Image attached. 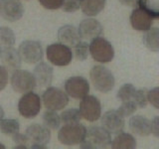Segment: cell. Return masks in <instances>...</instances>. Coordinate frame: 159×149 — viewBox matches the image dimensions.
Returning a JSON list of instances; mask_svg holds the SVG:
<instances>
[{
  "instance_id": "cell-1",
  "label": "cell",
  "mask_w": 159,
  "mask_h": 149,
  "mask_svg": "<svg viewBox=\"0 0 159 149\" xmlns=\"http://www.w3.org/2000/svg\"><path fill=\"white\" fill-rule=\"evenodd\" d=\"M89 78L93 88L99 93H107L111 92L116 84L113 74L104 66H94L89 72Z\"/></svg>"
},
{
  "instance_id": "cell-2",
  "label": "cell",
  "mask_w": 159,
  "mask_h": 149,
  "mask_svg": "<svg viewBox=\"0 0 159 149\" xmlns=\"http://www.w3.org/2000/svg\"><path fill=\"white\" fill-rule=\"evenodd\" d=\"M111 143V133L102 126L87 128L86 138L81 143L82 148H107Z\"/></svg>"
},
{
  "instance_id": "cell-3",
  "label": "cell",
  "mask_w": 159,
  "mask_h": 149,
  "mask_svg": "<svg viewBox=\"0 0 159 149\" xmlns=\"http://www.w3.org/2000/svg\"><path fill=\"white\" fill-rule=\"evenodd\" d=\"M87 128L84 125L78 123L65 124L63 127L60 128L58 132V139L64 145L73 146L81 144L84 139L86 138Z\"/></svg>"
},
{
  "instance_id": "cell-4",
  "label": "cell",
  "mask_w": 159,
  "mask_h": 149,
  "mask_svg": "<svg viewBox=\"0 0 159 149\" xmlns=\"http://www.w3.org/2000/svg\"><path fill=\"white\" fill-rule=\"evenodd\" d=\"M89 50L93 59L98 63H109L114 58L113 46L107 39L101 36L91 40V43L89 45Z\"/></svg>"
},
{
  "instance_id": "cell-5",
  "label": "cell",
  "mask_w": 159,
  "mask_h": 149,
  "mask_svg": "<svg viewBox=\"0 0 159 149\" xmlns=\"http://www.w3.org/2000/svg\"><path fill=\"white\" fill-rule=\"evenodd\" d=\"M44 106L49 111H62L68 106L69 96L66 92L55 87H48L42 94Z\"/></svg>"
},
{
  "instance_id": "cell-6",
  "label": "cell",
  "mask_w": 159,
  "mask_h": 149,
  "mask_svg": "<svg viewBox=\"0 0 159 149\" xmlns=\"http://www.w3.org/2000/svg\"><path fill=\"white\" fill-rule=\"evenodd\" d=\"M46 55L48 61L57 67H66L73 60L72 50L62 43L49 45L46 50Z\"/></svg>"
},
{
  "instance_id": "cell-7",
  "label": "cell",
  "mask_w": 159,
  "mask_h": 149,
  "mask_svg": "<svg viewBox=\"0 0 159 149\" xmlns=\"http://www.w3.org/2000/svg\"><path fill=\"white\" fill-rule=\"evenodd\" d=\"M42 108V102L37 93L29 92L24 93L18 102V111L25 118L36 117Z\"/></svg>"
},
{
  "instance_id": "cell-8",
  "label": "cell",
  "mask_w": 159,
  "mask_h": 149,
  "mask_svg": "<svg viewBox=\"0 0 159 149\" xmlns=\"http://www.w3.org/2000/svg\"><path fill=\"white\" fill-rule=\"evenodd\" d=\"M11 86L12 88L18 93H26L33 92L37 84L34 74L26 70H14L11 76Z\"/></svg>"
},
{
  "instance_id": "cell-9",
  "label": "cell",
  "mask_w": 159,
  "mask_h": 149,
  "mask_svg": "<svg viewBox=\"0 0 159 149\" xmlns=\"http://www.w3.org/2000/svg\"><path fill=\"white\" fill-rule=\"evenodd\" d=\"M26 136L29 139L31 148H46L51 139V131L46 126L38 123H33L26 129Z\"/></svg>"
},
{
  "instance_id": "cell-10",
  "label": "cell",
  "mask_w": 159,
  "mask_h": 149,
  "mask_svg": "<svg viewBox=\"0 0 159 149\" xmlns=\"http://www.w3.org/2000/svg\"><path fill=\"white\" fill-rule=\"evenodd\" d=\"M80 112L82 118L89 122L97 121L102 115V104L99 99L94 96H86L80 103Z\"/></svg>"
},
{
  "instance_id": "cell-11",
  "label": "cell",
  "mask_w": 159,
  "mask_h": 149,
  "mask_svg": "<svg viewBox=\"0 0 159 149\" xmlns=\"http://www.w3.org/2000/svg\"><path fill=\"white\" fill-rule=\"evenodd\" d=\"M18 53L22 61L27 64H37L43 59V48L38 41L27 40L20 44Z\"/></svg>"
},
{
  "instance_id": "cell-12",
  "label": "cell",
  "mask_w": 159,
  "mask_h": 149,
  "mask_svg": "<svg viewBox=\"0 0 159 149\" xmlns=\"http://www.w3.org/2000/svg\"><path fill=\"white\" fill-rule=\"evenodd\" d=\"M65 92L74 99H82L89 93V84L84 77H71L65 83Z\"/></svg>"
},
{
  "instance_id": "cell-13",
  "label": "cell",
  "mask_w": 159,
  "mask_h": 149,
  "mask_svg": "<svg viewBox=\"0 0 159 149\" xmlns=\"http://www.w3.org/2000/svg\"><path fill=\"white\" fill-rule=\"evenodd\" d=\"M24 7L20 0H0V15L9 22H16L22 18Z\"/></svg>"
},
{
  "instance_id": "cell-14",
  "label": "cell",
  "mask_w": 159,
  "mask_h": 149,
  "mask_svg": "<svg viewBox=\"0 0 159 149\" xmlns=\"http://www.w3.org/2000/svg\"><path fill=\"white\" fill-rule=\"evenodd\" d=\"M78 32L81 39L91 41L94 38L101 36L103 33V28L101 22L98 21V20L93 18H87L80 23Z\"/></svg>"
},
{
  "instance_id": "cell-15",
  "label": "cell",
  "mask_w": 159,
  "mask_h": 149,
  "mask_svg": "<svg viewBox=\"0 0 159 149\" xmlns=\"http://www.w3.org/2000/svg\"><path fill=\"white\" fill-rule=\"evenodd\" d=\"M102 124L109 133L117 134L124 129V117L117 112L116 109H111L103 113L102 117Z\"/></svg>"
},
{
  "instance_id": "cell-16",
  "label": "cell",
  "mask_w": 159,
  "mask_h": 149,
  "mask_svg": "<svg viewBox=\"0 0 159 149\" xmlns=\"http://www.w3.org/2000/svg\"><path fill=\"white\" fill-rule=\"evenodd\" d=\"M33 74L36 79L37 86L41 88H48L53 81L54 70L47 63L39 62V64L34 69Z\"/></svg>"
},
{
  "instance_id": "cell-17",
  "label": "cell",
  "mask_w": 159,
  "mask_h": 149,
  "mask_svg": "<svg viewBox=\"0 0 159 149\" xmlns=\"http://www.w3.org/2000/svg\"><path fill=\"white\" fill-rule=\"evenodd\" d=\"M130 24L134 30L146 31L153 24L152 17L142 9H134L130 14Z\"/></svg>"
},
{
  "instance_id": "cell-18",
  "label": "cell",
  "mask_w": 159,
  "mask_h": 149,
  "mask_svg": "<svg viewBox=\"0 0 159 149\" xmlns=\"http://www.w3.org/2000/svg\"><path fill=\"white\" fill-rule=\"evenodd\" d=\"M130 131L138 136H148L151 134V121L142 115H134L128 122Z\"/></svg>"
},
{
  "instance_id": "cell-19",
  "label": "cell",
  "mask_w": 159,
  "mask_h": 149,
  "mask_svg": "<svg viewBox=\"0 0 159 149\" xmlns=\"http://www.w3.org/2000/svg\"><path fill=\"white\" fill-rule=\"evenodd\" d=\"M58 40L68 47H74L81 41L78 29L72 25H65L58 30Z\"/></svg>"
},
{
  "instance_id": "cell-20",
  "label": "cell",
  "mask_w": 159,
  "mask_h": 149,
  "mask_svg": "<svg viewBox=\"0 0 159 149\" xmlns=\"http://www.w3.org/2000/svg\"><path fill=\"white\" fill-rule=\"evenodd\" d=\"M2 64L5 68H9L11 70H17L21 67L22 60L20 58L18 50L13 47H5L2 49L1 56Z\"/></svg>"
},
{
  "instance_id": "cell-21",
  "label": "cell",
  "mask_w": 159,
  "mask_h": 149,
  "mask_svg": "<svg viewBox=\"0 0 159 149\" xmlns=\"http://www.w3.org/2000/svg\"><path fill=\"white\" fill-rule=\"evenodd\" d=\"M107 0H80V8L89 17H94L106 7Z\"/></svg>"
},
{
  "instance_id": "cell-22",
  "label": "cell",
  "mask_w": 159,
  "mask_h": 149,
  "mask_svg": "<svg viewBox=\"0 0 159 149\" xmlns=\"http://www.w3.org/2000/svg\"><path fill=\"white\" fill-rule=\"evenodd\" d=\"M111 146L114 149H133L136 148V140L131 134L121 131L111 140Z\"/></svg>"
},
{
  "instance_id": "cell-23",
  "label": "cell",
  "mask_w": 159,
  "mask_h": 149,
  "mask_svg": "<svg viewBox=\"0 0 159 149\" xmlns=\"http://www.w3.org/2000/svg\"><path fill=\"white\" fill-rule=\"evenodd\" d=\"M143 44L145 47L153 52H158L159 50V29L156 27H151L146 30L143 34Z\"/></svg>"
},
{
  "instance_id": "cell-24",
  "label": "cell",
  "mask_w": 159,
  "mask_h": 149,
  "mask_svg": "<svg viewBox=\"0 0 159 149\" xmlns=\"http://www.w3.org/2000/svg\"><path fill=\"white\" fill-rule=\"evenodd\" d=\"M43 124L44 126L49 128L50 130H56L61 125V118L60 115L54 111H45L43 114Z\"/></svg>"
},
{
  "instance_id": "cell-25",
  "label": "cell",
  "mask_w": 159,
  "mask_h": 149,
  "mask_svg": "<svg viewBox=\"0 0 159 149\" xmlns=\"http://www.w3.org/2000/svg\"><path fill=\"white\" fill-rule=\"evenodd\" d=\"M137 5L150 15L153 20L159 18V0H138Z\"/></svg>"
},
{
  "instance_id": "cell-26",
  "label": "cell",
  "mask_w": 159,
  "mask_h": 149,
  "mask_svg": "<svg viewBox=\"0 0 159 149\" xmlns=\"http://www.w3.org/2000/svg\"><path fill=\"white\" fill-rule=\"evenodd\" d=\"M20 130V123L17 119H0V132L6 135H13Z\"/></svg>"
},
{
  "instance_id": "cell-27",
  "label": "cell",
  "mask_w": 159,
  "mask_h": 149,
  "mask_svg": "<svg viewBox=\"0 0 159 149\" xmlns=\"http://www.w3.org/2000/svg\"><path fill=\"white\" fill-rule=\"evenodd\" d=\"M60 118H61V122L64 124H73L81 121L82 115L78 108H69L62 112Z\"/></svg>"
},
{
  "instance_id": "cell-28",
  "label": "cell",
  "mask_w": 159,
  "mask_h": 149,
  "mask_svg": "<svg viewBox=\"0 0 159 149\" xmlns=\"http://www.w3.org/2000/svg\"><path fill=\"white\" fill-rule=\"evenodd\" d=\"M16 38L13 30L9 27H0V46L13 47Z\"/></svg>"
},
{
  "instance_id": "cell-29",
  "label": "cell",
  "mask_w": 159,
  "mask_h": 149,
  "mask_svg": "<svg viewBox=\"0 0 159 149\" xmlns=\"http://www.w3.org/2000/svg\"><path fill=\"white\" fill-rule=\"evenodd\" d=\"M136 88H134L133 84H125L118 89L116 97L120 102H127L132 101L134 93H135Z\"/></svg>"
},
{
  "instance_id": "cell-30",
  "label": "cell",
  "mask_w": 159,
  "mask_h": 149,
  "mask_svg": "<svg viewBox=\"0 0 159 149\" xmlns=\"http://www.w3.org/2000/svg\"><path fill=\"white\" fill-rule=\"evenodd\" d=\"M75 50V58H76L78 61H84L87 60L89 54V45L87 42H83L82 40L80 41L78 44H76L74 46Z\"/></svg>"
},
{
  "instance_id": "cell-31",
  "label": "cell",
  "mask_w": 159,
  "mask_h": 149,
  "mask_svg": "<svg viewBox=\"0 0 159 149\" xmlns=\"http://www.w3.org/2000/svg\"><path fill=\"white\" fill-rule=\"evenodd\" d=\"M136 109H137V106L134 103L133 101H127V102H122L121 106L116 111L122 117H127L132 115L136 111Z\"/></svg>"
},
{
  "instance_id": "cell-32",
  "label": "cell",
  "mask_w": 159,
  "mask_h": 149,
  "mask_svg": "<svg viewBox=\"0 0 159 149\" xmlns=\"http://www.w3.org/2000/svg\"><path fill=\"white\" fill-rule=\"evenodd\" d=\"M147 89L146 88H140V89H136L135 93H134V97L132 101L134 103L136 104L137 107L144 108L147 106Z\"/></svg>"
},
{
  "instance_id": "cell-33",
  "label": "cell",
  "mask_w": 159,
  "mask_h": 149,
  "mask_svg": "<svg viewBox=\"0 0 159 149\" xmlns=\"http://www.w3.org/2000/svg\"><path fill=\"white\" fill-rule=\"evenodd\" d=\"M13 141L16 144L15 148H28L29 146V139L26 134L20 133L19 131L13 134Z\"/></svg>"
},
{
  "instance_id": "cell-34",
  "label": "cell",
  "mask_w": 159,
  "mask_h": 149,
  "mask_svg": "<svg viewBox=\"0 0 159 149\" xmlns=\"http://www.w3.org/2000/svg\"><path fill=\"white\" fill-rule=\"evenodd\" d=\"M40 4L48 10H57L62 8L64 0H39Z\"/></svg>"
},
{
  "instance_id": "cell-35",
  "label": "cell",
  "mask_w": 159,
  "mask_h": 149,
  "mask_svg": "<svg viewBox=\"0 0 159 149\" xmlns=\"http://www.w3.org/2000/svg\"><path fill=\"white\" fill-rule=\"evenodd\" d=\"M62 8L65 12H76L80 9V0H64Z\"/></svg>"
},
{
  "instance_id": "cell-36",
  "label": "cell",
  "mask_w": 159,
  "mask_h": 149,
  "mask_svg": "<svg viewBox=\"0 0 159 149\" xmlns=\"http://www.w3.org/2000/svg\"><path fill=\"white\" fill-rule=\"evenodd\" d=\"M158 88H154L151 91L147 92V101L150 102L155 108H159V102H158Z\"/></svg>"
},
{
  "instance_id": "cell-37",
  "label": "cell",
  "mask_w": 159,
  "mask_h": 149,
  "mask_svg": "<svg viewBox=\"0 0 159 149\" xmlns=\"http://www.w3.org/2000/svg\"><path fill=\"white\" fill-rule=\"evenodd\" d=\"M9 81V74L7 68L4 66H0V92L6 88Z\"/></svg>"
},
{
  "instance_id": "cell-38",
  "label": "cell",
  "mask_w": 159,
  "mask_h": 149,
  "mask_svg": "<svg viewBox=\"0 0 159 149\" xmlns=\"http://www.w3.org/2000/svg\"><path fill=\"white\" fill-rule=\"evenodd\" d=\"M159 132V126H158V117L156 116L155 118L151 121V133H153L156 137L158 136Z\"/></svg>"
},
{
  "instance_id": "cell-39",
  "label": "cell",
  "mask_w": 159,
  "mask_h": 149,
  "mask_svg": "<svg viewBox=\"0 0 159 149\" xmlns=\"http://www.w3.org/2000/svg\"><path fill=\"white\" fill-rule=\"evenodd\" d=\"M122 5L128 7H135L138 4V0H118Z\"/></svg>"
},
{
  "instance_id": "cell-40",
  "label": "cell",
  "mask_w": 159,
  "mask_h": 149,
  "mask_svg": "<svg viewBox=\"0 0 159 149\" xmlns=\"http://www.w3.org/2000/svg\"><path fill=\"white\" fill-rule=\"evenodd\" d=\"M4 109L2 108V106H0V119H2L3 117H4Z\"/></svg>"
},
{
  "instance_id": "cell-41",
  "label": "cell",
  "mask_w": 159,
  "mask_h": 149,
  "mask_svg": "<svg viewBox=\"0 0 159 149\" xmlns=\"http://www.w3.org/2000/svg\"><path fill=\"white\" fill-rule=\"evenodd\" d=\"M0 148H2V149H4V148H5V146L3 145L2 143H0Z\"/></svg>"
},
{
  "instance_id": "cell-42",
  "label": "cell",
  "mask_w": 159,
  "mask_h": 149,
  "mask_svg": "<svg viewBox=\"0 0 159 149\" xmlns=\"http://www.w3.org/2000/svg\"><path fill=\"white\" fill-rule=\"evenodd\" d=\"M1 52H2V47L0 46V56H1Z\"/></svg>"
}]
</instances>
